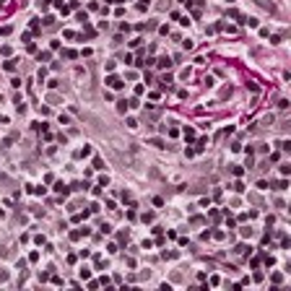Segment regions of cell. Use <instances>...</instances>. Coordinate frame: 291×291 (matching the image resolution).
I'll return each instance as SVG.
<instances>
[{
  "label": "cell",
  "instance_id": "obj_13",
  "mask_svg": "<svg viewBox=\"0 0 291 291\" xmlns=\"http://www.w3.org/2000/svg\"><path fill=\"white\" fill-rule=\"evenodd\" d=\"M278 148H281V151H289V148H291V143H289V141H281V143H278Z\"/></svg>",
  "mask_w": 291,
  "mask_h": 291
},
{
  "label": "cell",
  "instance_id": "obj_9",
  "mask_svg": "<svg viewBox=\"0 0 291 291\" xmlns=\"http://www.w3.org/2000/svg\"><path fill=\"white\" fill-rule=\"evenodd\" d=\"M128 128H133V130L138 128V120H135V117H128Z\"/></svg>",
  "mask_w": 291,
  "mask_h": 291
},
{
  "label": "cell",
  "instance_id": "obj_12",
  "mask_svg": "<svg viewBox=\"0 0 291 291\" xmlns=\"http://www.w3.org/2000/svg\"><path fill=\"white\" fill-rule=\"evenodd\" d=\"M81 278H83V281L91 278V270H89V268H83V270H81Z\"/></svg>",
  "mask_w": 291,
  "mask_h": 291
},
{
  "label": "cell",
  "instance_id": "obj_1",
  "mask_svg": "<svg viewBox=\"0 0 291 291\" xmlns=\"http://www.w3.org/2000/svg\"><path fill=\"white\" fill-rule=\"evenodd\" d=\"M107 86H109V89H122V81H120L117 76H109L107 78Z\"/></svg>",
  "mask_w": 291,
  "mask_h": 291
},
{
  "label": "cell",
  "instance_id": "obj_7",
  "mask_svg": "<svg viewBox=\"0 0 291 291\" xmlns=\"http://www.w3.org/2000/svg\"><path fill=\"white\" fill-rule=\"evenodd\" d=\"M231 190H234V192H244V185H242V182H234Z\"/></svg>",
  "mask_w": 291,
  "mask_h": 291
},
{
  "label": "cell",
  "instance_id": "obj_22",
  "mask_svg": "<svg viewBox=\"0 0 291 291\" xmlns=\"http://www.w3.org/2000/svg\"><path fill=\"white\" fill-rule=\"evenodd\" d=\"M229 3H231V0H229Z\"/></svg>",
  "mask_w": 291,
  "mask_h": 291
},
{
  "label": "cell",
  "instance_id": "obj_8",
  "mask_svg": "<svg viewBox=\"0 0 291 291\" xmlns=\"http://www.w3.org/2000/svg\"><path fill=\"white\" fill-rule=\"evenodd\" d=\"M81 237H83V234H81V229H76V231H70V239H73V242H78Z\"/></svg>",
  "mask_w": 291,
  "mask_h": 291
},
{
  "label": "cell",
  "instance_id": "obj_17",
  "mask_svg": "<svg viewBox=\"0 0 291 291\" xmlns=\"http://www.w3.org/2000/svg\"><path fill=\"white\" fill-rule=\"evenodd\" d=\"M94 169H104V161H102V159H94Z\"/></svg>",
  "mask_w": 291,
  "mask_h": 291
},
{
  "label": "cell",
  "instance_id": "obj_19",
  "mask_svg": "<svg viewBox=\"0 0 291 291\" xmlns=\"http://www.w3.org/2000/svg\"><path fill=\"white\" fill-rule=\"evenodd\" d=\"M179 3H185V5L190 8V5H192V3H195V0H179Z\"/></svg>",
  "mask_w": 291,
  "mask_h": 291
},
{
  "label": "cell",
  "instance_id": "obj_21",
  "mask_svg": "<svg viewBox=\"0 0 291 291\" xmlns=\"http://www.w3.org/2000/svg\"><path fill=\"white\" fill-rule=\"evenodd\" d=\"M107 3H120V0H107Z\"/></svg>",
  "mask_w": 291,
  "mask_h": 291
},
{
  "label": "cell",
  "instance_id": "obj_20",
  "mask_svg": "<svg viewBox=\"0 0 291 291\" xmlns=\"http://www.w3.org/2000/svg\"><path fill=\"white\" fill-rule=\"evenodd\" d=\"M0 122H3V125H5V122H8V117H5V115H0Z\"/></svg>",
  "mask_w": 291,
  "mask_h": 291
},
{
  "label": "cell",
  "instance_id": "obj_14",
  "mask_svg": "<svg viewBox=\"0 0 291 291\" xmlns=\"http://www.w3.org/2000/svg\"><path fill=\"white\" fill-rule=\"evenodd\" d=\"M182 47H185V50H192V39H182Z\"/></svg>",
  "mask_w": 291,
  "mask_h": 291
},
{
  "label": "cell",
  "instance_id": "obj_3",
  "mask_svg": "<svg viewBox=\"0 0 291 291\" xmlns=\"http://www.w3.org/2000/svg\"><path fill=\"white\" fill-rule=\"evenodd\" d=\"M55 192H60V195H63V198H65V195H68V192H70V190H68V187H65V185H63V182H57V185H55Z\"/></svg>",
  "mask_w": 291,
  "mask_h": 291
},
{
  "label": "cell",
  "instance_id": "obj_15",
  "mask_svg": "<svg viewBox=\"0 0 291 291\" xmlns=\"http://www.w3.org/2000/svg\"><path fill=\"white\" fill-rule=\"evenodd\" d=\"M278 109H289V99H281V102H278Z\"/></svg>",
  "mask_w": 291,
  "mask_h": 291
},
{
  "label": "cell",
  "instance_id": "obj_18",
  "mask_svg": "<svg viewBox=\"0 0 291 291\" xmlns=\"http://www.w3.org/2000/svg\"><path fill=\"white\" fill-rule=\"evenodd\" d=\"M146 8H148V0H141V3H138V11H146Z\"/></svg>",
  "mask_w": 291,
  "mask_h": 291
},
{
  "label": "cell",
  "instance_id": "obj_4",
  "mask_svg": "<svg viewBox=\"0 0 291 291\" xmlns=\"http://www.w3.org/2000/svg\"><path fill=\"white\" fill-rule=\"evenodd\" d=\"M154 65H159V68H172V60H169V57H161L159 63H154Z\"/></svg>",
  "mask_w": 291,
  "mask_h": 291
},
{
  "label": "cell",
  "instance_id": "obj_5",
  "mask_svg": "<svg viewBox=\"0 0 291 291\" xmlns=\"http://www.w3.org/2000/svg\"><path fill=\"white\" fill-rule=\"evenodd\" d=\"M117 112H120V115L128 112V102H125V99H122V102H117Z\"/></svg>",
  "mask_w": 291,
  "mask_h": 291
},
{
  "label": "cell",
  "instance_id": "obj_2",
  "mask_svg": "<svg viewBox=\"0 0 291 291\" xmlns=\"http://www.w3.org/2000/svg\"><path fill=\"white\" fill-rule=\"evenodd\" d=\"M89 154H91V146H83V148L76 151V159H83V156H89Z\"/></svg>",
  "mask_w": 291,
  "mask_h": 291
},
{
  "label": "cell",
  "instance_id": "obj_11",
  "mask_svg": "<svg viewBox=\"0 0 291 291\" xmlns=\"http://www.w3.org/2000/svg\"><path fill=\"white\" fill-rule=\"evenodd\" d=\"M5 70H8V73L16 70V63H13V60H8V63H5Z\"/></svg>",
  "mask_w": 291,
  "mask_h": 291
},
{
  "label": "cell",
  "instance_id": "obj_23",
  "mask_svg": "<svg viewBox=\"0 0 291 291\" xmlns=\"http://www.w3.org/2000/svg\"><path fill=\"white\" fill-rule=\"evenodd\" d=\"M120 3H122V0H120Z\"/></svg>",
  "mask_w": 291,
  "mask_h": 291
},
{
  "label": "cell",
  "instance_id": "obj_6",
  "mask_svg": "<svg viewBox=\"0 0 291 291\" xmlns=\"http://www.w3.org/2000/svg\"><path fill=\"white\" fill-rule=\"evenodd\" d=\"M182 133H185V138H187V141H192V138H195V130H192V128H185Z\"/></svg>",
  "mask_w": 291,
  "mask_h": 291
},
{
  "label": "cell",
  "instance_id": "obj_16",
  "mask_svg": "<svg viewBox=\"0 0 291 291\" xmlns=\"http://www.w3.org/2000/svg\"><path fill=\"white\" fill-rule=\"evenodd\" d=\"M289 172H291V167H289V164H283V167H281V174H283V177H289Z\"/></svg>",
  "mask_w": 291,
  "mask_h": 291
},
{
  "label": "cell",
  "instance_id": "obj_10",
  "mask_svg": "<svg viewBox=\"0 0 291 291\" xmlns=\"http://www.w3.org/2000/svg\"><path fill=\"white\" fill-rule=\"evenodd\" d=\"M231 172H234V177H242V174H244V167H234Z\"/></svg>",
  "mask_w": 291,
  "mask_h": 291
}]
</instances>
